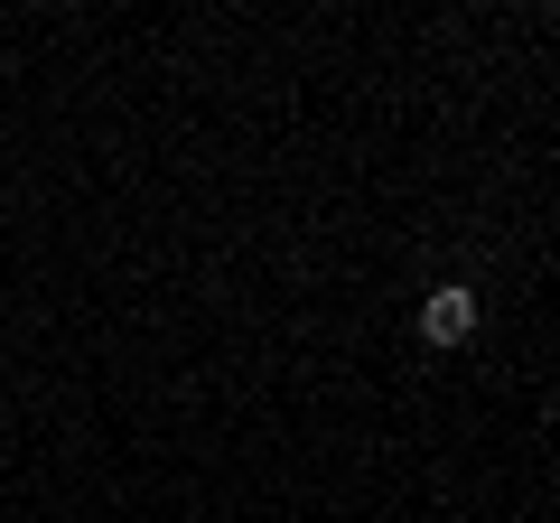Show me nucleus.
Returning a JSON list of instances; mask_svg holds the SVG:
<instances>
[{
  "instance_id": "1",
  "label": "nucleus",
  "mask_w": 560,
  "mask_h": 523,
  "mask_svg": "<svg viewBox=\"0 0 560 523\" xmlns=\"http://www.w3.org/2000/svg\"><path fill=\"white\" fill-rule=\"evenodd\" d=\"M420 337H430V346H467V337H477V290L440 281L430 300H420Z\"/></svg>"
}]
</instances>
